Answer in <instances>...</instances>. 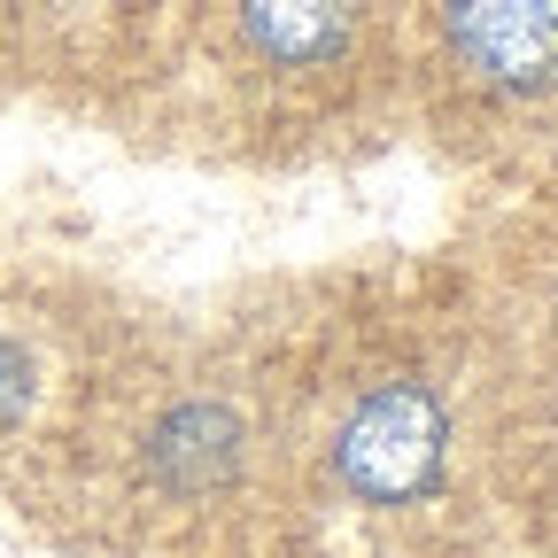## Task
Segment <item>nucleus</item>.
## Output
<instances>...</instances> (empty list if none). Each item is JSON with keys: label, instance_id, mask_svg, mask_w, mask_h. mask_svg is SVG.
Wrapping results in <instances>:
<instances>
[{"label": "nucleus", "instance_id": "nucleus-1", "mask_svg": "<svg viewBox=\"0 0 558 558\" xmlns=\"http://www.w3.org/2000/svg\"><path fill=\"white\" fill-rule=\"evenodd\" d=\"M450 458V403L427 380H373L333 427V481L357 505H411L442 481Z\"/></svg>", "mask_w": 558, "mask_h": 558}, {"label": "nucleus", "instance_id": "nucleus-2", "mask_svg": "<svg viewBox=\"0 0 558 558\" xmlns=\"http://www.w3.org/2000/svg\"><path fill=\"white\" fill-rule=\"evenodd\" d=\"M435 24L465 86L497 101L558 94V0H435Z\"/></svg>", "mask_w": 558, "mask_h": 558}, {"label": "nucleus", "instance_id": "nucleus-3", "mask_svg": "<svg viewBox=\"0 0 558 558\" xmlns=\"http://www.w3.org/2000/svg\"><path fill=\"white\" fill-rule=\"evenodd\" d=\"M233 39L271 78H318L341 70L365 39V0H226Z\"/></svg>", "mask_w": 558, "mask_h": 558}, {"label": "nucleus", "instance_id": "nucleus-4", "mask_svg": "<svg viewBox=\"0 0 558 558\" xmlns=\"http://www.w3.org/2000/svg\"><path fill=\"white\" fill-rule=\"evenodd\" d=\"M148 473L156 488H171V497H209V488H226L241 473V418L226 403H171L156 418V435H148Z\"/></svg>", "mask_w": 558, "mask_h": 558}, {"label": "nucleus", "instance_id": "nucleus-5", "mask_svg": "<svg viewBox=\"0 0 558 558\" xmlns=\"http://www.w3.org/2000/svg\"><path fill=\"white\" fill-rule=\"evenodd\" d=\"M32 403H39V357L16 333H0V442L32 418Z\"/></svg>", "mask_w": 558, "mask_h": 558}]
</instances>
